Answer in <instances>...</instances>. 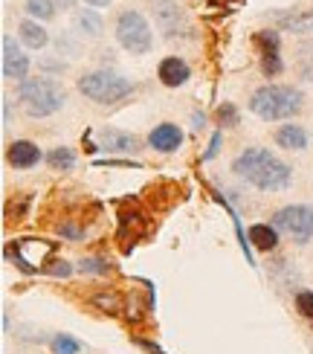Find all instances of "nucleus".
<instances>
[{"mask_svg":"<svg viewBox=\"0 0 313 354\" xmlns=\"http://www.w3.org/2000/svg\"><path fill=\"white\" fill-rule=\"evenodd\" d=\"M232 171L261 192H281L293 180V169L285 160H278L270 149H261V145H249L238 154L232 160Z\"/></svg>","mask_w":313,"mask_h":354,"instance_id":"obj_1","label":"nucleus"},{"mask_svg":"<svg viewBox=\"0 0 313 354\" xmlns=\"http://www.w3.org/2000/svg\"><path fill=\"white\" fill-rule=\"evenodd\" d=\"M305 108V93L293 84H264L249 96V111L264 122L293 120Z\"/></svg>","mask_w":313,"mask_h":354,"instance_id":"obj_2","label":"nucleus"},{"mask_svg":"<svg viewBox=\"0 0 313 354\" xmlns=\"http://www.w3.org/2000/svg\"><path fill=\"white\" fill-rule=\"evenodd\" d=\"M18 102L26 116L44 120V116H53L64 108L67 91L55 79H23L18 84Z\"/></svg>","mask_w":313,"mask_h":354,"instance_id":"obj_3","label":"nucleus"},{"mask_svg":"<svg viewBox=\"0 0 313 354\" xmlns=\"http://www.w3.org/2000/svg\"><path fill=\"white\" fill-rule=\"evenodd\" d=\"M79 93L84 99L96 102V105H116L119 99H125L128 93H133V82L119 76L113 70H91L76 82Z\"/></svg>","mask_w":313,"mask_h":354,"instance_id":"obj_4","label":"nucleus"},{"mask_svg":"<svg viewBox=\"0 0 313 354\" xmlns=\"http://www.w3.org/2000/svg\"><path fill=\"white\" fill-rule=\"evenodd\" d=\"M113 32L119 47L128 50L131 55H148L154 47V32H151V24L145 21V15L137 9H122L119 18L113 24Z\"/></svg>","mask_w":313,"mask_h":354,"instance_id":"obj_5","label":"nucleus"},{"mask_svg":"<svg viewBox=\"0 0 313 354\" xmlns=\"http://www.w3.org/2000/svg\"><path fill=\"white\" fill-rule=\"evenodd\" d=\"M270 224L278 232L290 235L296 244H307L313 239V206H307V203H287V206H281V209L273 212Z\"/></svg>","mask_w":313,"mask_h":354,"instance_id":"obj_6","label":"nucleus"},{"mask_svg":"<svg viewBox=\"0 0 313 354\" xmlns=\"http://www.w3.org/2000/svg\"><path fill=\"white\" fill-rule=\"evenodd\" d=\"M55 244L44 239H18L6 244V259L18 264V270L23 273H38L47 268V259L53 256Z\"/></svg>","mask_w":313,"mask_h":354,"instance_id":"obj_7","label":"nucleus"},{"mask_svg":"<svg viewBox=\"0 0 313 354\" xmlns=\"http://www.w3.org/2000/svg\"><path fill=\"white\" fill-rule=\"evenodd\" d=\"M256 47L261 55V73L264 76H278L285 70V62H281V35L276 29H261L256 35Z\"/></svg>","mask_w":313,"mask_h":354,"instance_id":"obj_8","label":"nucleus"},{"mask_svg":"<svg viewBox=\"0 0 313 354\" xmlns=\"http://www.w3.org/2000/svg\"><path fill=\"white\" fill-rule=\"evenodd\" d=\"M0 50H3V55H0V70H3V79L23 82L26 73H29V55H23L21 44L15 41L12 35H3V41H0Z\"/></svg>","mask_w":313,"mask_h":354,"instance_id":"obj_9","label":"nucleus"},{"mask_svg":"<svg viewBox=\"0 0 313 354\" xmlns=\"http://www.w3.org/2000/svg\"><path fill=\"white\" fill-rule=\"evenodd\" d=\"M151 15H154V24L160 26V32H166L169 38H174L180 29H186L183 9L174 0H151Z\"/></svg>","mask_w":313,"mask_h":354,"instance_id":"obj_10","label":"nucleus"},{"mask_svg":"<svg viewBox=\"0 0 313 354\" xmlns=\"http://www.w3.org/2000/svg\"><path fill=\"white\" fill-rule=\"evenodd\" d=\"M148 145H151L154 151H160V154H174V151L183 145V131H180V125H174V122H160V125H154L151 134H148Z\"/></svg>","mask_w":313,"mask_h":354,"instance_id":"obj_11","label":"nucleus"},{"mask_svg":"<svg viewBox=\"0 0 313 354\" xmlns=\"http://www.w3.org/2000/svg\"><path fill=\"white\" fill-rule=\"evenodd\" d=\"M41 157H44L41 149L35 142H29V140H15V142H9V149H6V163L12 169H21V171L35 169L41 163Z\"/></svg>","mask_w":313,"mask_h":354,"instance_id":"obj_12","label":"nucleus"},{"mask_svg":"<svg viewBox=\"0 0 313 354\" xmlns=\"http://www.w3.org/2000/svg\"><path fill=\"white\" fill-rule=\"evenodd\" d=\"M157 79L166 87H183L191 79V67L183 62L180 55H169V58H162V62H160Z\"/></svg>","mask_w":313,"mask_h":354,"instance_id":"obj_13","label":"nucleus"},{"mask_svg":"<svg viewBox=\"0 0 313 354\" xmlns=\"http://www.w3.org/2000/svg\"><path fill=\"white\" fill-rule=\"evenodd\" d=\"M99 142L104 151H119V154H131L140 149V140L133 134H125V131H116V128H102L99 131Z\"/></svg>","mask_w":313,"mask_h":354,"instance_id":"obj_14","label":"nucleus"},{"mask_svg":"<svg viewBox=\"0 0 313 354\" xmlns=\"http://www.w3.org/2000/svg\"><path fill=\"white\" fill-rule=\"evenodd\" d=\"M307 142H310L307 131L302 125H296V122L281 125L276 131V145H278V149H285V151H305Z\"/></svg>","mask_w":313,"mask_h":354,"instance_id":"obj_15","label":"nucleus"},{"mask_svg":"<svg viewBox=\"0 0 313 354\" xmlns=\"http://www.w3.org/2000/svg\"><path fill=\"white\" fill-rule=\"evenodd\" d=\"M18 35H21V44H23V47H29V50H44L50 44V32L41 26V21H32V18L21 21Z\"/></svg>","mask_w":313,"mask_h":354,"instance_id":"obj_16","label":"nucleus"},{"mask_svg":"<svg viewBox=\"0 0 313 354\" xmlns=\"http://www.w3.org/2000/svg\"><path fill=\"white\" fill-rule=\"evenodd\" d=\"M247 241L249 247L261 250V253H270V250L278 247V230L273 224H252L247 232Z\"/></svg>","mask_w":313,"mask_h":354,"instance_id":"obj_17","label":"nucleus"},{"mask_svg":"<svg viewBox=\"0 0 313 354\" xmlns=\"http://www.w3.org/2000/svg\"><path fill=\"white\" fill-rule=\"evenodd\" d=\"M73 24H76L79 35H87V38H99V35L104 32V21H102V15H99L96 9H82V12H76Z\"/></svg>","mask_w":313,"mask_h":354,"instance_id":"obj_18","label":"nucleus"},{"mask_svg":"<svg viewBox=\"0 0 313 354\" xmlns=\"http://www.w3.org/2000/svg\"><path fill=\"white\" fill-rule=\"evenodd\" d=\"M91 302L99 308L102 314H111V317H116L119 311H125V302H122V297H119L116 290H111V288H102V290H96Z\"/></svg>","mask_w":313,"mask_h":354,"instance_id":"obj_19","label":"nucleus"},{"mask_svg":"<svg viewBox=\"0 0 313 354\" xmlns=\"http://www.w3.org/2000/svg\"><path fill=\"white\" fill-rule=\"evenodd\" d=\"M281 29H287V32H313V9L310 12H299V15H285V18H278Z\"/></svg>","mask_w":313,"mask_h":354,"instance_id":"obj_20","label":"nucleus"},{"mask_svg":"<svg viewBox=\"0 0 313 354\" xmlns=\"http://www.w3.org/2000/svg\"><path fill=\"white\" fill-rule=\"evenodd\" d=\"M47 163H50V169H55V171H70L73 166H76V151L67 149V145H58V149H53V151L47 154Z\"/></svg>","mask_w":313,"mask_h":354,"instance_id":"obj_21","label":"nucleus"},{"mask_svg":"<svg viewBox=\"0 0 313 354\" xmlns=\"http://www.w3.org/2000/svg\"><path fill=\"white\" fill-rule=\"evenodd\" d=\"M50 348L53 354H82L84 351V343L76 340L73 334H53V340H50Z\"/></svg>","mask_w":313,"mask_h":354,"instance_id":"obj_22","label":"nucleus"},{"mask_svg":"<svg viewBox=\"0 0 313 354\" xmlns=\"http://www.w3.org/2000/svg\"><path fill=\"white\" fill-rule=\"evenodd\" d=\"M23 9H26L29 18H32V21H41V24L55 18V0H26Z\"/></svg>","mask_w":313,"mask_h":354,"instance_id":"obj_23","label":"nucleus"},{"mask_svg":"<svg viewBox=\"0 0 313 354\" xmlns=\"http://www.w3.org/2000/svg\"><path fill=\"white\" fill-rule=\"evenodd\" d=\"M111 270H113V264L102 256H84L79 261V273H84V276H108Z\"/></svg>","mask_w":313,"mask_h":354,"instance_id":"obj_24","label":"nucleus"},{"mask_svg":"<svg viewBox=\"0 0 313 354\" xmlns=\"http://www.w3.org/2000/svg\"><path fill=\"white\" fill-rule=\"evenodd\" d=\"M215 120H218L220 131L235 128V125H241V113H238V108L232 105V102H223V105H218V111H215Z\"/></svg>","mask_w":313,"mask_h":354,"instance_id":"obj_25","label":"nucleus"},{"mask_svg":"<svg viewBox=\"0 0 313 354\" xmlns=\"http://www.w3.org/2000/svg\"><path fill=\"white\" fill-rule=\"evenodd\" d=\"M293 305L305 319H313V290H299L296 293V299H293Z\"/></svg>","mask_w":313,"mask_h":354,"instance_id":"obj_26","label":"nucleus"},{"mask_svg":"<svg viewBox=\"0 0 313 354\" xmlns=\"http://www.w3.org/2000/svg\"><path fill=\"white\" fill-rule=\"evenodd\" d=\"M44 273H50L55 279H67V276H73V264L64 261V259H55V261H50L47 268H44Z\"/></svg>","mask_w":313,"mask_h":354,"instance_id":"obj_27","label":"nucleus"},{"mask_svg":"<svg viewBox=\"0 0 313 354\" xmlns=\"http://www.w3.org/2000/svg\"><path fill=\"white\" fill-rule=\"evenodd\" d=\"M220 140H223V131H215L212 140H209V149L203 151V160H206V163H209V160H215V157H218V151H220Z\"/></svg>","mask_w":313,"mask_h":354,"instance_id":"obj_28","label":"nucleus"},{"mask_svg":"<svg viewBox=\"0 0 313 354\" xmlns=\"http://www.w3.org/2000/svg\"><path fill=\"white\" fill-rule=\"evenodd\" d=\"M133 340H137V346H142L148 354H166V351H162L157 343H151V340H145V337H133Z\"/></svg>","mask_w":313,"mask_h":354,"instance_id":"obj_29","label":"nucleus"},{"mask_svg":"<svg viewBox=\"0 0 313 354\" xmlns=\"http://www.w3.org/2000/svg\"><path fill=\"white\" fill-rule=\"evenodd\" d=\"M191 128H195V131L206 128V116L203 113H191Z\"/></svg>","mask_w":313,"mask_h":354,"instance_id":"obj_30","label":"nucleus"},{"mask_svg":"<svg viewBox=\"0 0 313 354\" xmlns=\"http://www.w3.org/2000/svg\"><path fill=\"white\" fill-rule=\"evenodd\" d=\"M41 67H44V70H58V73H61L67 64H64V62H41Z\"/></svg>","mask_w":313,"mask_h":354,"instance_id":"obj_31","label":"nucleus"},{"mask_svg":"<svg viewBox=\"0 0 313 354\" xmlns=\"http://www.w3.org/2000/svg\"><path fill=\"white\" fill-rule=\"evenodd\" d=\"M76 3H79V0H55V6H58V9H73Z\"/></svg>","mask_w":313,"mask_h":354,"instance_id":"obj_32","label":"nucleus"},{"mask_svg":"<svg viewBox=\"0 0 313 354\" xmlns=\"http://www.w3.org/2000/svg\"><path fill=\"white\" fill-rule=\"evenodd\" d=\"M84 3H87V6H96V9H102V6H108L111 0H84Z\"/></svg>","mask_w":313,"mask_h":354,"instance_id":"obj_33","label":"nucleus"},{"mask_svg":"<svg viewBox=\"0 0 313 354\" xmlns=\"http://www.w3.org/2000/svg\"><path fill=\"white\" fill-rule=\"evenodd\" d=\"M9 99H3V125H9Z\"/></svg>","mask_w":313,"mask_h":354,"instance_id":"obj_34","label":"nucleus"}]
</instances>
